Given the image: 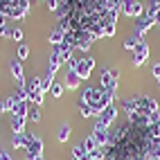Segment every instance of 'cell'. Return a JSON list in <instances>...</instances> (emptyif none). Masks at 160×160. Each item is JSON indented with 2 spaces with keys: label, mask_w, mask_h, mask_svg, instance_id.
Masks as SVG:
<instances>
[{
  "label": "cell",
  "mask_w": 160,
  "mask_h": 160,
  "mask_svg": "<svg viewBox=\"0 0 160 160\" xmlns=\"http://www.w3.org/2000/svg\"><path fill=\"white\" fill-rule=\"evenodd\" d=\"M79 102L88 104L90 108L95 111V115H99L106 106H111V104L117 102V90H104L102 86L99 88L97 86H90V88H86V90L81 92Z\"/></svg>",
  "instance_id": "6da1fadb"
},
{
  "label": "cell",
  "mask_w": 160,
  "mask_h": 160,
  "mask_svg": "<svg viewBox=\"0 0 160 160\" xmlns=\"http://www.w3.org/2000/svg\"><path fill=\"white\" fill-rule=\"evenodd\" d=\"M43 140L36 135V133H29L25 131V156H43Z\"/></svg>",
  "instance_id": "7a4b0ae2"
},
{
  "label": "cell",
  "mask_w": 160,
  "mask_h": 160,
  "mask_svg": "<svg viewBox=\"0 0 160 160\" xmlns=\"http://www.w3.org/2000/svg\"><path fill=\"white\" fill-rule=\"evenodd\" d=\"M120 12L126 18H140L144 14V5H142V0H122L120 2Z\"/></svg>",
  "instance_id": "3957f363"
},
{
  "label": "cell",
  "mask_w": 160,
  "mask_h": 160,
  "mask_svg": "<svg viewBox=\"0 0 160 160\" xmlns=\"http://www.w3.org/2000/svg\"><path fill=\"white\" fill-rule=\"evenodd\" d=\"M27 99L29 104L43 106V90H41V77H32L27 81Z\"/></svg>",
  "instance_id": "277c9868"
},
{
  "label": "cell",
  "mask_w": 160,
  "mask_h": 160,
  "mask_svg": "<svg viewBox=\"0 0 160 160\" xmlns=\"http://www.w3.org/2000/svg\"><path fill=\"white\" fill-rule=\"evenodd\" d=\"M117 77H120V70H117V68H104L99 86L104 90H117Z\"/></svg>",
  "instance_id": "5b68a950"
},
{
  "label": "cell",
  "mask_w": 160,
  "mask_h": 160,
  "mask_svg": "<svg viewBox=\"0 0 160 160\" xmlns=\"http://www.w3.org/2000/svg\"><path fill=\"white\" fill-rule=\"evenodd\" d=\"M115 120H117V106H115V104L106 106L99 115H95V122H99L102 126H106V129H111V124H113Z\"/></svg>",
  "instance_id": "8992f818"
},
{
  "label": "cell",
  "mask_w": 160,
  "mask_h": 160,
  "mask_svg": "<svg viewBox=\"0 0 160 160\" xmlns=\"http://www.w3.org/2000/svg\"><path fill=\"white\" fill-rule=\"evenodd\" d=\"M135 102H138V108H140L142 115H151V113L160 111V108H158V102H156L153 97H149V95H138Z\"/></svg>",
  "instance_id": "52a82bcc"
},
{
  "label": "cell",
  "mask_w": 160,
  "mask_h": 160,
  "mask_svg": "<svg viewBox=\"0 0 160 160\" xmlns=\"http://www.w3.org/2000/svg\"><path fill=\"white\" fill-rule=\"evenodd\" d=\"M92 68H95V59L92 57H79V63H77V68H74V70H77V74H79L81 81H86L90 77Z\"/></svg>",
  "instance_id": "ba28073f"
},
{
  "label": "cell",
  "mask_w": 160,
  "mask_h": 160,
  "mask_svg": "<svg viewBox=\"0 0 160 160\" xmlns=\"http://www.w3.org/2000/svg\"><path fill=\"white\" fill-rule=\"evenodd\" d=\"M149 54H151V50H149L147 41H142V43H140V45H138V48L133 50V61H131V63H133L135 68H140L142 63L149 59Z\"/></svg>",
  "instance_id": "9c48e42d"
},
{
  "label": "cell",
  "mask_w": 160,
  "mask_h": 160,
  "mask_svg": "<svg viewBox=\"0 0 160 160\" xmlns=\"http://www.w3.org/2000/svg\"><path fill=\"white\" fill-rule=\"evenodd\" d=\"M9 70H12V74H14V79H16V83H18V86H27V83H25V70H23V61H20V59H16V61H9Z\"/></svg>",
  "instance_id": "30bf717a"
},
{
  "label": "cell",
  "mask_w": 160,
  "mask_h": 160,
  "mask_svg": "<svg viewBox=\"0 0 160 160\" xmlns=\"http://www.w3.org/2000/svg\"><path fill=\"white\" fill-rule=\"evenodd\" d=\"M61 66H63V63H61L59 52H57V48H52V54H50V61H48V74H50V77H57V70Z\"/></svg>",
  "instance_id": "8fae6325"
},
{
  "label": "cell",
  "mask_w": 160,
  "mask_h": 160,
  "mask_svg": "<svg viewBox=\"0 0 160 160\" xmlns=\"http://www.w3.org/2000/svg\"><path fill=\"white\" fill-rule=\"evenodd\" d=\"M63 83H66V90H77L79 83H81L77 70H70V68H68V74H66V81H63Z\"/></svg>",
  "instance_id": "7c38bea8"
},
{
  "label": "cell",
  "mask_w": 160,
  "mask_h": 160,
  "mask_svg": "<svg viewBox=\"0 0 160 160\" xmlns=\"http://www.w3.org/2000/svg\"><path fill=\"white\" fill-rule=\"evenodd\" d=\"M63 38H66V29H63V27L57 23V25H54V29L50 32V45H52V48H54V45H59Z\"/></svg>",
  "instance_id": "4fadbf2b"
},
{
  "label": "cell",
  "mask_w": 160,
  "mask_h": 160,
  "mask_svg": "<svg viewBox=\"0 0 160 160\" xmlns=\"http://www.w3.org/2000/svg\"><path fill=\"white\" fill-rule=\"evenodd\" d=\"M142 41H144V36H140V34H135V32H133L131 36H126V38H124V50L133 52V50H135L138 45L142 43Z\"/></svg>",
  "instance_id": "5bb4252c"
},
{
  "label": "cell",
  "mask_w": 160,
  "mask_h": 160,
  "mask_svg": "<svg viewBox=\"0 0 160 160\" xmlns=\"http://www.w3.org/2000/svg\"><path fill=\"white\" fill-rule=\"evenodd\" d=\"M25 124H27V117L12 115V131L14 133H25Z\"/></svg>",
  "instance_id": "9a60e30c"
},
{
  "label": "cell",
  "mask_w": 160,
  "mask_h": 160,
  "mask_svg": "<svg viewBox=\"0 0 160 160\" xmlns=\"http://www.w3.org/2000/svg\"><path fill=\"white\" fill-rule=\"evenodd\" d=\"M122 108H124V115L140 113V108H138V102H135V97H133V99H124V102H122Z\"/></svg>",
  "instance_id": "2e32d148"
},
{
  "label": "cell",
  "mask_w": 160,
  "mask_h": 160,
  "mask_svg": "<svg viewBox=\"0 0 160 160\" xmlns=\"http://www.w3.org/2000/svg\"><path fill=\"white\" fill-rule=\"evenodd\" d=\"M41 111H43V106L29 104V113H27V120H29V122H41Z\"/></svg>",
  "instance_id": "e0dca14e"
},
{
  "label": "cell",
  "mask_w": 160,
  "mask_h": 160,
  "mask_svg": "<svg viewBox=\"0 0 160 160\" xmlns=\"http://www.w3.org/2000/svg\"><path fill=\"white\" fill-rule=\"evenodd\" d=\"M50 92H52V97H57V99H61V97H63V92H66V83H61L59 79H54V83H52V88H50Z\"/></svg>",
  "instance_id": "ac0fdd59"
},
{
  "label": "cell",
  "mask_w": 160,
  "mask_h": 160,
  "mask_svg": "<svg viewBox=\"0 0 160 160\" xmlns=\"http://www.w3.org/2000/svg\"><path fill=\"white\" fill-rule=\"evenodd\" d=\"M68 138H70V124L63 122V124L59 126V131H57V140H59V142H66Z\"/></svg>",
  "instance_id": "d6986e66"
},
{
  "label": "cell",
  "mask_w": 160,
  "mask_h": 160,
  "mask_svg": "<svg viewBox=\"0 0 160 160\" xmlns=\"http://www.w3.org/2000/svg\"><path fill=\"white\" fill-rule=\"evenodd\" d=\"M77 108H79V115H81V117H86V120H90V117H95V111L90 108L88 104L79 102V104H77Z\"/></svg>",
  "instance_id": "ffe728a7"
},
{
  "label": "cell",
  "mask_w": 160,
  "mask_h": 160,
  "mask_svg": "<svg viewBox=\"0 0 160 160\" xmlns=\"http://www.w3.org/2000/svg\"><path fill=\"white\" fill-rule=\"evenodd\" d=\"M16 104H18V97H16V92H12V95H9V97L5 99V108H7V113H9V115L16 111Z\"/></svg>",
  "instance_id": "44dd1931"
},
{
  "label": "cell",
  "mask_w": 160,
  "mask_h": 160,
  "mask_svg": "<svg viewBox=\"0 0 160 160\" xmlns=\"http://www.w3.org/2000/svg\"><path fill=\"white\" fill-rule=\"evenodd\" d=\"M52 83H54V77H50V74H45V77H41V90H43V95H45V92H50Z\"/></svg>",
  "instance_id": "7402d4cb"
},
{
  "label": "cell",
  "mask_w": 160,
  "mask_h": 160,
  "mask_svg": "<svg viewBox=\"0 0 160 160\" xmlns=\"http://www.w3.org/2000/svg\"><path fill=\"white\" fill-rule=\"evenodd\" d=\"M12 147H14V149H23V147H25V133H14Z\"/></svg>",
  "instance_id": "603a6c76"
},
{
  "label": "cell",
  "mask_w": 160,
  "mask_h": 160,
  "mask_svg": "<svg viewBox=\"0 0 160 160\" xmlns=\"http://www.w3.org/2000/svg\"><path fill=\"white\" fill-rule=\"evenodd\" d=\"M88 151H86V147H83V142H79V144H74L72 147V158H81V156H86Z\"/></svg>",
  "instance_id": "cb8c5ba5"
},
{
  "label": "cell",
  "mask_w": 160,
  "mask_h": 160,
  "mask_svg": "<svg viewBox=\"0 0 160 160\" xmlns=\"http://www.w3.org/2000/svg\"><path fill=\"white\" fill-rule=\"evenodd\" d=\"M115 32H117V27H115V23H106L104 25V29H102V34L108 38V36H115Z\"/></svg>",
  "instance_id": "d4e9b609"
},
{
  "label": "cell",
  "mask_w": 160,
  "mask_h": 160,
  "mask_svg": "<svg viewBox=\"0 0 160 160\" xmlns=\"http://www.w3.org/2000/svg\"><path fill=\"white\" fill-rule=\"evenodd\" d=\"M27 57H29V45H27V43H20V45H18V59L25 61Z\"/></svg>",
  "instance_id": "484cf974"
},
{
  "label": "cell",
  "mask_w": 160,
  "mask_h": 160,
  "mask_svg": "<svg viewBox=\"0 0 160 160\" xmlns=\"http://www.w3.org/2000/svg\"><path fill=\"white\" fill-rule=\"evenodd\" d=\"M83 147H86V151H95V149H97V142H95V138L88 135L86 140H83Z\"/></svg>",
  "instance_id": "4316f807"
},
{
  "label": "cell",
  "mask_w": 160,
  "mask_h": 160,
  "mask_svg": "<svg viewBox=\"0 0 160 160\" xmlns=\"http://www.w3.org/2000/svg\"><path fill=\"white\" fill-rule=\"evenodd\" d=\"M45 5H48V9H50L52 14H57V9H59L61 2H59V0H45Z\"/></svg>",
  "instance_id": "83f0119b"
},
{
  "label": "cell",
  "mask_w": 160,
  "mask_h": 160,
  "mask_svg": "<svg viewBox=\"0 0 160 160\" xmlns=\"http://www.w3.org/2000/svg\"><path fill=\"white\" fill-rule=\"evenodd\" d=\"M151 74H153V79L158 81V86H160V63H153V66H151Z\"/></svg>",
  "instance_id": "f1b7e54d"
},
{
  "label": "cell",
  "mask_w": 160,
  "mask_h": 160,
  "mask_svg": "<svg viewBox=\"0 0 160 160\" xmlns=\"http://www.w3.org/2000/svg\"><path fill=\"white\" fill-rule=\"evenodd\" d=\"M7 36H12V29H9V25H0V38H7Z\"/></svg>",
  "instance_id": "f546056e"
},
{
  "label": "cell",
  "mask_w": 160,
  "mask_h": 160,
  "mask_svg": "<svg viewBox=\"0 0 160 160\" xmlns=\"http://www.w3.org/2000/svg\"><path fill=\"white\" fill-rule=\"evenodd\" d=\"M12 38L20 43V41H23V29H18V27H16V29H12Z\"/></svg>",
  "instance_id": "4dcf8cb0"
},
{
  "label": "cell",
  "mask_w": 160,
  "mask_h": 160,
  "mask_svg": "<svg viewBox=\"0 0 160 160\" xmlns=\"http://www.w3.org/2000/svg\"><path fill=\"white\" fill-rule=\"evenodd\" d=\"M0 160H12V153L7 149H0Z\"/></svg>",
  "instance_id": "1f68e13d"
},
{
  "label": "cell",
  "mask_w": 160,
  "mask_h": 160,
  "mask_svg": "<svg viewBox=\"0 0 160 160\" xmlns=\"http://www.w3.org/2000/svg\"><path fill=\"white\" fill-rule=\"evenodd\" d=\"M25 160H45L43 156H25Z\"/></svg>",
  "instance_id": "d6a6232c"
},
{
  "label": "cell",
  "mask_w": 160,
  "mask_h": 160,
  "mask_svg": "<svg viewBox=\"0 0 160 160\" xmlns=\"http://www.w3.org/2000/svg\"><path fill=\"white\" fill-rule=\"evenodd\" d=\"M2 113H7V108H5V99H0V115Z\"/></svg>",
  "instance_id": "836d02e7"
},
{
  "label": "cell",
  "mask_w": 160,
  "mask_h": 160,
  "mask_svg": "<svg viewBox=\"0 0 160 160\" xmlns=\"http://www.w3.org/2000/svg\"><path fill=\"white\" fill-rule=\"evenodd\" d=\"M147 160H160V158H147Z\"/></svg>",
  "instance_id": "e575fe53"
}]
</instances>
